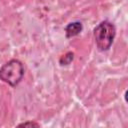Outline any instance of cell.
I'll return each instance as SVG.
<instances>
[{
    "instance_id": "obj_3",
    "label": "cell",
    "mask_w": 128,
    "mask_h": 128,
    "mask_svg": "<svg viewBox=\"0 0 128 128\" xmlns=\"http://www.w3.org/2000/svg\"><path fill=\"white\" fill-rule=\"evenodd\" d=\"M83 29V25L80 21H74L69 23L66 27H65V34L67 38H72L74 36H77L78 34H80V32Z\"/></svg>"
},
{
    "instance_id": "obj_5",
    "label": "cell",
    "mask_w": 128,
    "mask_h": 128,
    "mask_svg": "<svg viewBox=\"0 0 128 128\" xmlns=\"http://www.w3.org/2000/svg\"><path fill=\"white\" fill-rule=\"evenodd\" d=\"M18 127H40V124L36 123L35 121H27V122L20 123Z\"/></svg>"
},
{
    "instance_id": "obj_1",
    "label": "cell",
    "mask_w": 128,
    "mask_h": 128,
    "mask_svg": "<svg viewBox=\"0 0 128 128\" xmlns=\"http://www.w3.org/2000/svg\"><path fill=\"white\" fill-rule=\"evenodd\" d=\"M116 28L113 23L105 20L94 28V39L99 51H107L115 38Z\"/></svg>"
},
{
    "instance_id": "obj_4",
    "label": "cell",
    "mask_w": 128,
    "mask_h": 128,
    "mask_svg": "<svg viewBox=\"0 0 128 128\" xmlns=\"http://www.w3.org/2000/svg\"><path fill=\"white\" fill-rule=\"evenodd\" d=\"M74 59V53L73 52H67L65 55L61 56V58L59 59V63L60 65L64 66V65H69Z\"/></svg>"
},
{
    "instance_id": "obj_2",
    "label": "cell",
    "mask_w": 128,
    "mask_h": 128,
    "mask_svg": "<svg viewBox=\"0 0 128 128\" xmlns=\"http://www.w3.org/2000/svg\"><path fill=\"white\" fill-rule=\"evenodd\" d=\"M23 63L18 59H11L0 68V80L11 87H16L24 76Z\"/></svg>"
}]
</instances>
